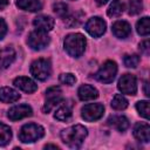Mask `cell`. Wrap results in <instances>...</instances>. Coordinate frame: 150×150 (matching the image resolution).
I'll list each match as a JSON object with an SVG mask.
<instances>
[{"mask_svg": "<svg viewBox=\"0 0 150 150\" xmlns=\"http://www.w3.org/2000/svg\"><path fill=\"white\" fill-rule=\"evenodd\" d=\"M117 74V64L114 61H105L97 73L95 74V77L97 81L103 82V83H110L115 80Z\"/></svg>", "mask_w": 150, "mask_h": 150, "instance_id": "5", "label": "cell"}, {"mask_svg": "<svg viewBox=\"0 0 150 150\" xmlns=\"http://www.w3.org/2000/svg\"><path fill=\"white\" fill-rule=\"evenodd\" d=\"M45 149H59V146H56V145H53V144H47V145H45Z\"/></svg>", "mask_w": 150, "mask_h": 150, "instance_id": "38", "label": "cell"}, {"mask_svg": "<svg viewBox=\"0 0 150 150\" xmlns=\"http://www.w3.org/2000/svg\"><path fill=\"white\" fill-rule=\"evenodd\" d=\"M143 11L142 0H129L128 1V13L130 15H136Z\"/></svg>", "mask_w": 150, "mask_h": 150, "instance_id": "27", "label": "cell"}, {"mask_svg": "<svg viewBox=\"0 0 150 150\" xmlns=\"http://www.w3.org/2000/svg\"><path fill=\"white\" fill-rule=\"evenodd\" d=\"M52 95H62V90L60 87H50L46 90V96H52Z\"/></svg>", "mask_w": 150, "mask_h": 150, "instance_id": "33", "label": "cell"}, {"mask_svg": "<svg viewBox=\"0 0 150 150\" xmlns=\"http://www.w3.org/2000/svg\"><path fill=\"white\" fill-rule=\"evenodd\" d=\"M30 74L39 81H46L52 74V64L47 59H38L30 64Z\"/></svg>", "mask_w": 150, "mask_h": 150, "instance_id": "4", "label": "cell"}, {"mask_svg": "<svg viewBox=\"0 0 150 150\" xmlns=\"http://www.w3.org/2000/svg\"><path fill=\"white\" fill-rule=\"evenodd\" d=\"M33 25H34L35 29L48 33L54 28V19L48 15H39L34 19Z\"/></svg>", "mask_w": 150, "mask_h": 150, "instance_id": "14", "label": "cell"}, {"mask_svg": "<svg viewBox=\"0 0 150 150\" xmlns=\"http://www.w3.org/2000/svg\"><path fill=\"white\" fill-rule=\"evenodd\" d=\"M104 114V107L101 103H89L86 104L82 110H81V115L82 118L87 122H94L100 120Z\"/></svg>", "mask_w": 150, "mask_h": 150, "instance_id": "7", "label": "cell"}, {"mask_svg": "<svg viewBox=\"0 0 150 150\" xmlns=\"http://www.w3.org/2000/svg\"><path fill=\"white\" fill-rule=\"evenodd\" d=\"M139 49H141V52H142L143 54L148 55L149 52H150V42H149V40L142 41V42L139 43Z\"/></svg>", "mask_w": 150, "mask_h": 150, "instance_id": "32", "label": "cell"}, {"mask_svg": "<svg viewBox=\"0 0 150 150\" xmlns=\"http://www.w3.org/2000/svg\"><path fill=\"white\" fill-rule=\"evenodd\" d=\"M32 114H33V110L28 104H19V105L12 107L7 112V116L12 121H19L25 117L32 116Z\"/></svg>", "mask_w": 150, "mask_h": 150, "instance_id": "10", "label": "cell"}, {"mask_svg": "<svg viewBox=\"0 0 150 150\" xmlns=\"http://www.w3.org/2000/svg\"><path fill=\"white\" fill-rule=\"evenodd\" d=\"M84 28L89 35H91L94 38H100L104 34L107 25H105L104 20L101 19L100 16H93L87 21Z\"/></svg>", "mask_w": 150, "mask_h": 150, "instance_id": "8", "label": "cell"}, {"mask_svg": "<svg viewBox=\"0 0 150 150\" xmlns=\"http://www.w3.org/2000/svg\"><path fill=\"white\" fill-rule=\"evenodd\" d=\"M108 124L118 131H125L129 128V120L123 115H114L108 118Z\"/></svg>", "mask_w": 150, "mask_h": 150, "instance_id": "17", "label": "cell"}, {"mask_svg": "<svg viewBox=\"0 0 150 150\" xmlns=\"http://www.w3.org/2000/svg\"><path fill=\"white\" fill-rule=\"evenodd\" d=\"M71 105L70 104H67V103H61L59 105V108L55 110V114H54V117L59 121H68L70 117H71Z\"/></svg>", "mask_w": 150, "mask_h": 150, "instance_id": "20", "label": "cell"}, {"mask_svg": "<svg viewBox=\"0 0 150 150\" xmlns=\"http://www.w3.org/2000/svg\"><path fill=\"white\" fill-rule=\"evenodd\" d=\"M123 62L128 68H136L139 63V56L137 54H127L123 57Z\"/></svg>", "mask_w": 150, "mask_h": 150, "instance_id": "29", "label": "cell"}, {"mask_svg": "<svg viewBox=\"0 0 150 150\" xmlns=\"http://www.w3.org/2000/svg\"><path fill=\"white\" fill-rule=\"evenodd\" d=\"M136 30L142 36H146L150 34V19H149V16H144L137 21Z\"/></svg>", "mask_w": 150, "mask_h": 150, "instance_id": "23", "label": "cell"}, {"mask_svg": "<svg viewBox=\"0 0 150 150\" xmlns=\"http://www.w3.org/2000/svg\"><path fill=\"white\" fill-rule=\"evenodd\" d=\"M77 95L81 101H91L98 97V91L95 87L90 84H83L79 88Z\"/></svg>", "mask_w": 150, "mask_h": 150, "instance_id": "15", "label": "cell"}, {"mask_svg": "<svg viewBox=\"0 0 150 150\" xmlns=\"http://www.w3.org/2000/svg\"><path fill=\"white\" fill-rule=\"evenodd\" d=\"M8 6V0H0V11L6 8Z\"/></svg>", "mask_w": 150, "mask_h": 150, "instance_id": "35", "label": "cell"}, {"mask_svg": "<svg viewBox=\"0 0 150 150\" xmlns=\"http://www.w3.org/2000/svg\"><path fill=\"white\" fill-rule=\"evenodd\" d=\"M20 98V94L9 87H2L0 89V101L4 103H14Z\"/></svg>", "mask_w": 150, "mask_h": 150, "instance_id": "18", "label": "cell"}, {"mask_svg": "<svg viewBox=\"0 0 150 150\" xmlns=\"http://www.w3.org/2000/svg\"><path fill=\"white\" fill-rule=\"evenodd\" d=\"M111 30H112L114 35L118 39H125L131 34V27L124 20H118V21L114 22Z\"/></svg>", "mask_w": 150, "mask_h": 150, "instance_id": "13", "label": "cell"}, {"mask_svg": "<svg viewBox=\"0 0 150 150\" xmlns=\"http://www.w3.org/2000/svg\"><path fill=\"white\" fill-rule=\"evenodd\" d=\"M86 38L80 33H73L64 38L63 47L64 50L73 57H80L86 49Z\"/></svg>", "mask_w": 150, "mask_h": 150, "instance_id": "2", "label": "cell"}, {"mask_svg": "<svg viewBox=\"0 0 150 150\" xmlns=\"http://www.w3.org/2000/svg\"><path fill=\"white\" fill-rule=\"evenodd\" d=\"M117 88L122 94L127 95H135L137 91V81L136 77L131 74H124L118 80Z\"/></svg>", "mask_w": 150, "mask_h": 150, "instance_id": "9", "label": "cell"}, {"mask_svg": "<svg viewBox=\"0 0 150 150\" xmlns=\"http://www.w3.org/2000/svg\"><path fill=\"white\" fill-rule=\"evenodd\" d=\"M50 42V38L48 36L47 32H42L39 29L33 30L27 39L28 46L34 50H42L45 49Z\"/></svg>", "mask_w": 150, "mask_h": 150, "instance_id": "6", "label": "cell"}, {"mask_svg": "<svg viewBox=\"0 0 150 150\" xmlns=\"http://www.w3.org/2000/svg\"><path fill=\"white\" fill-rule=\"evenodd\" d=\"M96 1V4L98 5V6H103V5H105L109 0H95Z\"/></svg>", "mask_w": 150, "mask_h": 150, "instance_id": "37", "label": "cell"}, {"mask_svg": "<svg viewBox=\"0 0 150 150\" xmlns=\"http://www.w3.org/2000/svg\"><path fill=\"white\" fill-rule=\"evenodd\" d=\"M60 82L63 83V84H67V86H73L75 82H76V77L71 74V73H63L60 75Z\"/></svg>", "mask_w": 150, "mask_h": 150, "instance_id": "30", "label": "cell"}, {"mask_svg": "<svg viewBox=\"0 0 150 150\" xmlns=\"http://www.w3.org/2000/svg\"><path fill=\"white\" fill-rule=\"evenodd\" d=\"M12 139V130L8 125L0 122V146L7 145Z\"/></svg>", "mask_w": 150, "mask_h": 150, "instance_id": "24", "label": "cell"}, {"mask_svg": "<svg viewBox=\"0 0 150 150\" xmlns=\"http://www.w3.org/2000/svg\"><path fill=\"white\" fill-rule=\"evenodd\" d=\"M132 134L137 141L148 143L150 141V125L144 122H138L135 124Z\"/></svg>", "mask_w": 150, "mask_h": 150, "instance_id": "11", "label": "cell"}, {"mask_svg": "<svg viewBox=\"0 0 150 150\" xmlns=\"http://www.w3.org/2000/svg\"><path fill=\"white\" fill-rule=\"evenodd\" d=\"M16 6L27 12H39L42 9L40 0H16Z\"/></svg>", "mask_w": 150, "mask_h": 150, "instance_id": "19", "label": "cell"}, {"mask_svg": "<svg viewBox=\"0 0 150 150\" xmlns=\"http://www.w3.org/2000/svg\"><path fill=\"white\" fill-rule=\"evenodd\" d=\"M53 11H54V13L57 16H60L62 19H66L69 15V7L64 2H56V4H54L53 5Z\"/></svg>", "mask_w": 150, "mask_h": 150, "instance_id": "26", "label": "cell"}, {"mask_svg": "<svg viewBox=\"0 0 150 150\" xmlns=\"http://www.w3.org/2000/svg\"><path fill=\"white\" fill-rule=\"evenodd\" d=\"M81 16L80 18H77V14H75V15H68L67 18H66V23L69 26V27H74V26H77L80 22H81Z\"/></svg>", "mask_w": 150, "mask_h": 150, "instance_id": "31", "label": "cell"}, {"mask_svg": "<svg viewBox=\"0 0 150 150\" xmlns=\"http://www.w3.org/2000/svg\"><path fill=\"white\" fill-rule=\"evenodd\" d=\"M14 86L16 88H19L20 90L25 91V93H34L36 89H38V84L29 77H26V76H19L14 80Z\"/></svg>", "mask_w": 150, "mask_h": 150, "instance_id": "12", "label": "cell"}, {"mask_svg": "<svg viewBox=\"0 0 150 150\" xmlns=\"http://www.w3.org/2000/svg\"><path fill=\"white\" fill-rule=\"evenodd\" d=\"M45 135V129L36 123H28L25 124L20 132H19V138L22 143H34L42 138Z\"/></svg>", "mask_w": 150, "mask_h": 150, "instance_id": "3", "label": "cell"}, {"mask_svg": "<svg viewBox=\"0 0 150 150\" xmlns=\"http://www.w3.org/2000/svg\"><path fill=\"white\" fill-rule=\"evenodd\" d=\"M63 102L62 95H52V96H46V103L43 105V111L49 112L52 109L55 107H59Z\"/></svg>", "mask_w": 150, "mask_h": 150, "instance_id": "21", "label": "cell"}, {"mask_svg": "<svg viewBox=\"0 0 150 150\" xmlns=\"http://www.w3.org/2000/svg\"><path fill=\"white\" fill-rule=\"evenodd\" d=\"M111 107L115 110H124L128 107V100L122 94H116L111 101Z\"/></svg>", "mask_w": 150, "mask_h": 150, "instance_id": "25", "label": "cell"}, {"mask_svg": "<svg viewBox=\"0 0 150 150\" xmlns=\"http://www.w3.org/2000/svg\"><path fill=\"white\" fill-rule=\"evenodd\" d=\"M124 11V4L122 0H112V2L110 4L107 14L110 18H117L120 16Z\"/></svg>", "mask_w": 150, "mask_h": 150, "instance_id": "22", "label": "cell"}, {"mask_svg": "<svg viewBox=\"0 0 150 150\" xmlns=\"http://www.w3.org/2000/svg\"><path fill=\"white\" fill-rule=\"evenodd\" d=\"M15 59V52L12 47H5L0 49V69L8 68Z\"/></svg>", "mask_w": 150, "mask_h": 150, "instance_id": "16", "label": "cell"}, {"mask_svg": "<svg viewBox=\"0 0 150 150\" xmlns=\"http://www.w3.org/2000/svg\"><path fill=\"white\" fill-rule=\"evenodd\" d=\"M87 135H88V131L84 125L75 124L61 131V139L67 146L77 149L82 145Z\"/></svg>", "mask_w": 150, "mask_h": 150, "instance_id": "1", "label": "cell"}, {"mask_svg": "<svg viewBox=\"0 0 150 150\" xmlns=\"http://www.w3.org/2000/svg\"><path fill=\"white\" fill-rule=\"evenodd\" d=\"M136 109L138 111V114L144 117L145 120H149L150 117V108H149V102L148 101H138L136 103Z\"/></svg>", "mask_w": 150, "mask_h": 150, "instance_id": "28", "label": "cell"}, {"mask_svg": "<svg viewBox=\"0 0 150 150\" xmlns=\"http://www.w3.org/2000/svg\"><path fill=\"white\" fill-rule=\"evenodd\" d=\"M148 87H149V81H145V83H144V94L149 97V96H150V91H149Z\"/></svg>", "mask_w": 150, "mask_h": 150, "instance_id": "36", "label": "cell"}, {"mask_svg": "<svg viewBox=\"0 0 150 150\" xmlns=\"http://www.w3.org/2000/svg\"><path fill=\"white\" fill-rule=\"evenodd\" d=\"M6 33H7V25H6L5 20L0 18V40H2L5 38Z\"/></svg>", "mask_w": 150, "mask_h": 150, "instance_id": "34", "label": "cell"}]
</instances>
